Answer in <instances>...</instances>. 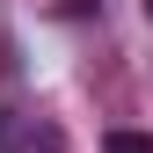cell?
<instances>
[{"mask_svg":"<svg viewBox=\"0 0 153 153\" xmlns=\"http://www.w3.org/2000/svg\"><path fill=\"white\" fill-rule=\"evenodd\" d=\"M0 153H66V131L29 109H0Z\"/></svg>","mask_w":153,"mask_h":153,"instance_id":"6da1fadb","label":"cell"},{"mask_svg":"<svg viewBox=\"0 0 153 153\" xmlns=\"http://www.w3.org/2000/svg\"><path fill=\"white\" fill-rule=\"evenodd\" d=\"M102 153H153V131H102Z\"/></svg>","mask_w":153,"mask_h":153,"instance_id":"7a4b0ae2","label":"cell"},{"mask_svg":"<svg viewBox=\"0 0 153 153\" xmlns=\"http://www.w3.org/2000/svg\"><path fill=\"white\" fill-rule=\"evenodd\" d=\"M146 22H153V0H146Z\"/></svg>","mask_w":153,"mask_h":153,"instance_id":"3957f363","label":"cell"}]
</instances>
